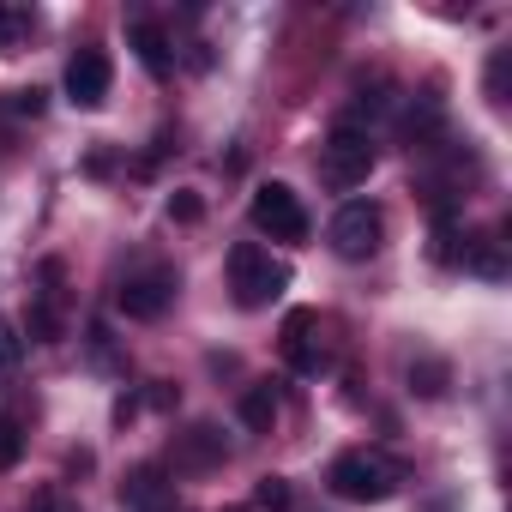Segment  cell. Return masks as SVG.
<instances>
[{
  "mask_svg": "<svg viewBox=\"0 0 512 512\" xmlns=\"http://www.w3.org/2000/svg\"><path fill=\"white\" fill-rule=\"evenodd\" d=\"M290 290V266L272 260V247L260 241H235L229 247V296L235 308H272Z\"/></svg>",
  "mask_w": 512,
  "mask_h": 512,
  "instance_id": "obj_1",
  "label": "cell"
},
{
  "mask_svg": "<svg viewBox=\"0 0 512 512\" xmlns=\"http://www.w3.org/2000/svg\"><path fill=\"white\" fill-rule=\"evenodd\" d=\"M332 494L338 500H356V506H374V500H392L398 494V482H404V470H398V458H386V452H344L338 464H332Z\"/></svg>",
  "mask_w": 512,
  "mask_h": 512,
  "instance_id": "obj_2",
  "label": "cell"
},
{
  "mask_svg": "<svg viewBox=\"0 0 512 512\" xmlns=\"http://www.w3.org/2000/svg\"><path fill=\"white\" fill-rule=\"evenodd\" d=\"M374 133H362L356 121H338L332 133H326V145H320V181L332 187V193H350V187H362L368 175H374Z\"/></svg>",
  "mask_w": 512,
  "mask_h": 512,
  "instance_id": "obj_3",
  "label": "cell"
},
{
  "mask_svg": "<svg viewBox=\"0 0 512 512\" xmlns=\"http://www.w3.org/2000/svg\"><path fill=\"white\" fill-rule=\"evenodd\" d=\"M326 241H332L338 260H374L380 241H386V211H380L374 199H344V205L332 211Z\"/></svg>",
  "mask_w": 512,
  "mask_h": 512,
  "instance_id": "obj_4",
  "label": "cell"
},
{
  "mask_svg": "<svg viewBox=\"0 0 512 512\" xmlns=\"http://www.w3.org/2000/svg\"><path fill=\"white\" fill-rule=\"evenodd\" d=\"M253 229L272 235V241H308V205L290 181H266V187H253V205H247Z\"/></svg>",
  "mask_w": 512,
  "mask_h": 512,
  "instance_id": "obj_5",
  "label": "cell"
},
{
  "mask_svg": "<svg viewBox=\"0 0 512 512\" xmlns=\"http://www.w3.org/2000/svg\"><path fill=\"white\" fill-rule=\"evenodd\" d=\"M175 266H145V272H133V278H121V290H115V308L127 314V320H163V308L175 302Z\"/></svg>",
  "mask_w": 512,
  "mask_h": 512,
  "instance_id": "obj_6",
  "label": "cell"
},
{
  "mask_svg": "<svg viewBox=\"0 0 512 512\" xmlns=\"http://www.w3.org/2000/svg\"><path fill=\"white\" fill-rule=\"evenodd\" d=\"M25 326H31L37 344H55V338H61V326H67V266H61V260H43Z\"/></svg>",
  "mask_w": 512,
  "mask_h": 512,
  "instance_id": "obj_7",
  "label": "cell"
},
{
  "mask_svg": "<svg viewBox=\"0 0 512 512\" xmlns=\"http://www.w3.org/2000/svg\"><path fill=\"white\" fill-rule=\"evenodd\" d=\"M314 332H320V314H314V308H290V314H284V362H290L296 374H308V380L326 374V344H320Z\"/></svg>",
  "mask_w": 512,
  "mask_h": 512,
  "instance_id": "obj_8",
  "label": "cell"
},
{
  "mask_svg": "<svg viewBox=\"0 0 512 512\" xmlns=\"http://www.w3.org/2000/svg\"><path fill=\"white\" fill-rule=\"evenodd\" d=\"M109 85H115V67H109L103 49H79V55L67 61V97H73L79 109H103Z\"/></svg>",
  "mask_w": 512,
  "mask_h": 512,
  "instance_id": "obj_9",
  "label": "cell"
},
{
  "mask_svg": "<svg viewBox=\"0 0 512 512\" xmlns=\"http://www.w3.org/2000/svg\"><path fill=\"white\" fill-rule=\"evenodd\" d=\"M169 500H175V482H169L163 464H133L127 470V482H121L127 512H169Z\"/></svg>",
  "mask_w": 512,
  "mask_h": 512,
  "instance_id": "obj_10",
  "label": "cell"
},
{
  "mask_svg": "<svg viewBox=\"0 0 512 512\" xmlns=\"http://www.w3.org/2000/svg\"><path fill=\"white\" fill-rule=\"evenodd\" d=\"M278 416H284V398H278V386H272V380H253V386L241 392V422H247L253 434H272V428H278Z\"/></svg>",
  "mask_w": 512,
  "mask_h": 512,
  "instance_id": "obj_11",
  "label": "cell"
},
{
  "mask_svg": "<svg viewBox=\"0 0 512 512\" xmlns=\"http://www.w3.org/2000/svg\"><path fill=\"white\" fill-rule=\"evenodd\" d=\"M217 458H223V434H217L211 422L187 428V434H181V446H175V470H211Z\"/></svg>",
  "mask_w": 512,
  "mask_h": 512,
  "instance_id": "obj_12",
  "label": "cell"
},
{
  "mask_svg": "<svg viewBox=\"0 0 512 512\" xmlns=\"http://www.w3.org/2000/svg\"><path fill=\"white\" fill-rule=\"evenodd\" d=\"M127 37H133V49H139V61H145V67H151L157 79H163V73L175 67V55H169V37H163V31H157L151 19H139V25H133Z\"/></svg>",
  "mask_w": 512,
  "mask_h": 512,
  "instance_id": "obj_13",
  "label": "cell"
},
{
  "mask_svg": "<svg viewBox=\"0 0 512 512\" xmlns=\"http://www.w3.org/2000/svg\"><path fill=\"white\" fill-rule=\"evenodd\" d=\"M464 272L476 278H506V260H500V241H482V235H464Z\"/></svg>",
  "mask_w": 512,
  "mask_h": 512,
  "instance_id": "obj_14",
  "label": "cell"
},
{
  "mask_svg": "<svg viewBox=\"0 0 512 512\" xmlns=\"http://www.w3.org/2000/svg\"><path fill=\"white\" fill-rule=\"evenodd\" d=\"M25 37H31V13L0 0V55H19V49H25Z\"/></svg>",
  "mask_w": 512,
  "mask_h": 512,
  "instance_id": "obj_15",
  "label": "cell"
},
{
  "mask_svg": "<svg viewBox=\"0 0 512 512\" xmlns=\"http://www.w3.org/2000/svg\"><path fill=\"white\" fill-rule=\"evenodd\" d=\"M410 380H416V392H422V398H440V392H446V362L422 356V362H410Z\"/></svg>",
  "mask_w": 512,
  "mask_h": 512,
  "instance_id": "obj_16",
  "label": "cell"
},
{
  "mask_svg": "<svg viewBox=\"0 0 512 512\" xmlns=\"http://www.w3.org/2000/svg\"><path fill=\"white\" fill-rule=\"evenodd\" d=\"M253 506H260V512H284V506H290V482H284V476H260Z\"/></svg>",
  "mask_w": 512,
  "mask_h": 512,
  "instance_id": "obj_17",
  "label": "cell"
},
{
  "mask_svg": "<svg viewBox=\"0 0 512 512\" xmlns=\"http://www.w3.org/2000/svg\"><path fill=\"white\" fill-rule=\"evenodd\" d=\"M19 458H25V428L13 416H0V470H13Z\"/></svg>",
  "mask_w": 512,
  "mask_h": 512,
  "instance_id": "obj_18",
  "label": "cell"
},
{
  "mask_svg": "<svg viewBox=\"0 0 512 512\" xmlns=\"http://www.w3.org/2000/svg\"><path fill=\"white\" fill-rule=\"evenodd\" d=\"M31 512H79V500H73L67 488H55V482H49V488H37V494H31Z\"/></svg>",
  "mask_w": 512,
  "mask_h": 512,
  "instance_id": "obj_19",
  "label": "cell"
},
{
  "mask_svg": "<svg viewBox=\"0 0 512 512\" xmlns=\"http://www.w3.org/2000/svg\"><path fill=\"white\" fill-rule=\"evenodd\" d=\"M19 356H25L19 326H13V320H0V368H19Z\"/></svg>",
  "mask_w": 512,
  "mask_h": 512,
  "instance_id": "obj_20",
  "label": "cell"
},
{
  "mask_svg": "<svg viewBox=\"0 0 512 512\" xmlns=\"http://www.w3.org/2000/svg\"><path fill=\"white\" fill-rule=\"evenodd\" d=\"M488 97L506 103V49H494V61H488Z\"/></svg>",
  "mask_w": 512,
  "mask_h": 512,
  "instance_id": "obj_21",
  "label": "cell"
},
{
  "mask_svg": "<svg viewBox=\"0 0 512 512\" xmlns=\"http://www.w3.org/2000/svg\"><path fill=\"white\" fill-rule=\"evenodd\" d=\"M169 217H175V223H199V217H205V205H199L193 193H175V199H169Z\"/></svg>",
  "mask_w": 512,
  "mask_h": 512,
  "instance_id": "obj_22",
  "label": "cell"
},
{
  "mask_svg": "<svg viewBox=\"0 0 512 512\" xmlns=\"http://www.w3.org/2000/svg\"><path fill=\"white\" fill-rule=\"evenodd\" d=\"M19 109L25 115H43V91H19Z\"/></svg>",
  "mask_w": 512,
  "mask_h": 512,
  "instance_id": "obj_23",
  "label": "cell"
}]
</instances>
